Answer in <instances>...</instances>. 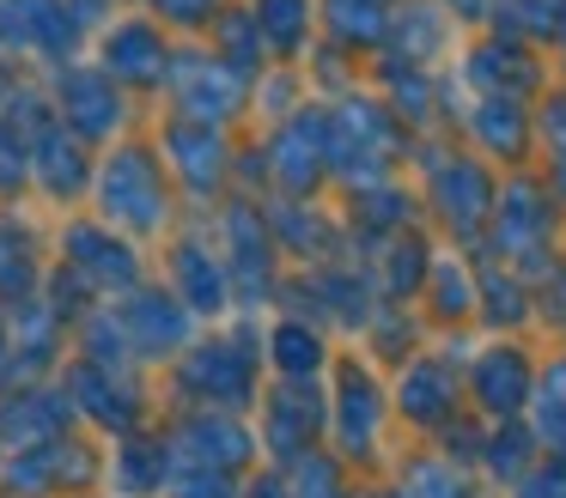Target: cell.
<instances>
[{
	"instance_id": "obj_48",
	"label": "cell",
	"mask_w": 566,
	"mask_h": 498,
	"mask_svg": "<svg viewBox=\"0 0 566 498\" xmlns=\"http://www.w3.org/2000/svg\"><path fill=\"white\" fill-rule=\"evenodd\" d=\"M67 7H74V12H80V24H92V12H98V7H104V0H67Z\"/></svg>"
},
{
	"instance_id": "obj_21",
	"label": "cell",
	"mask_w": 566,
	"mask_h": 498,
	"mask_svg": "<svg viewBox=\"0 0 566 498\" xmlns=\"http://www.w3.org/2000/svg\"><path fill=\"white\" fill-rule=\"evenodd\" d=\"M451 36H457V19L439 0H396L384 55H402V61H415V67H427V61H439L444 49H451Z\"/></svg>"
},
{
	"instance_id": "obj_4",
	"label": "cell",
	"mask_w": 566,
	"mask_h": 498,
	"mask_svg": "<svg viewBox=\"0 0 566 498\" xmlns=\"http://www.w3.org/2000/svg\"><path fill=\"white\" fill-rule=\"evenodd\" d=\"M329 177V104H305L269 134V182L293 201H311Z\"/></svg>"
},
{
	"instance_id": "obj_28",
	"label": "cell",
	"mask_w": 566,
	"mask_h": 498,
	"mask_svg": "<svg viewBox=\"0 0 566 498\" xmlns=\"http://www.w3.org/2000/svg\"><path fill=\"white\" fill-rule=\"evenodd\" d=\"M269 364L281 371V383H317L323 364H329V340L305 316H281L269 328Z\"/></svg>"
},
{
	"instance_id": "obj_10",
	"label": "cell",
	"mask_w": 566,
	"mask_h": 498,
	"mask_svg": "<svg viewBox=\"0 0 566 498\" xmlns=\"http://www.w3.org/2000/svg\"><path fill=\"white\" fill-rule=\"evenodd\" d=\"M384 413H390V395H384V383L371 377V364H366V359H342V364H335V407H329V425H335V437H342L347 456H366V449L378 444Z\"/></svg>"
},
{
	"instance_id": "obj_51",
	"label": "cell",
	"mask_w": 566,
	"mask_h": 498,
	"mask_svg": "<svg viewBox=\"0 0 566 498\" xmlns=\"http://www.w3.org/2000/svg\"><path fill=\"white\" fill-rule=\"evenodd\" d=\"M560 36H566V24H560Z\"/></svg>"
},
{
	"instance_id": "obj_45",
	"label": "cell",
	"mask_w": 566,
	"mask_h": 498,
	"mask_svg": "<svg viewBox=\"0 0 566 498\" xmlns=\"http://www.w3.org/2000/svg\"><path fill=\"white\" fill-rule=\"evenodd\" d=\"M159 19H171V24H184V31H196V24H213L220 19V0H147Z\"/></svg>"
},
{
	"instance_id": "obj_29",
	"label": "cell",
	"mask_w": 566,
	"mask_h": 498,
	"mask_svg": "<svg viewBox=\"0 0 566 498\" xmlns=\"http://www.w3.org/2000/svg\"><path fill=\"white\" fill-rule=\"evenodd\" d=\"M378 97L390 104V116L402 121V128H427V121L439 116V85L427 80V67H415V61H402V55L378 61Z\"/></svg>"
},
{
	"instance_id": "obj_16",
	"label": "cell",
	"mask_w": 566,
	"mask_h": 498,
	"mask_svg": "<svg viewBox=\"0 0 566 498\" xmlns=\"http://www.w3.org/2000/svg\"><path fill=\"white\" fill-rule=\"evenodd\" d=\"M457 80L475 85V97H524L536 85V61L524 55V43L512 36H481L475 49H463Z\"/></svg>"
},
{
	"instance_id": "obj_5",
	"label": "cell",
	"mask_w": 566,
	"mask_h": 498,
	"mask_svg": "<svg viewBox=\"0 0 566 498\" xmlns=\"http://www.w3.org/2000/svg\"><path fill=\"white\" fill-rule=\"evenodd\" d=\"M220 237H226V274H232V298L244 304V310H262L269 298H281V279H274V225L269 213H256V206H226L220 219Z\"/></svg>"
},
{
	"instance_id": "obj_30",
	"label": "cell",
	"mask_w": 566,
	"mask_h": 498,
	"mask_svg": "<svg viewBox=\"0 0 566 498\" xmlns=\"http://www.w3.org/2000/svg\"><path fill=\"white\" fill-rule=\"evenodd\" d=\"M67 401L86 407L92 420H104V425H135V407H140L128 377L104 371V364H92V359H80L74 371H67Z\"/></svg>"
},
{
	"instance_id": "obj_39",
	"label": "cell",
	"mask_w": 566,
	"mask_h": 498,
	"mask_svg": "<svg viewBox=\"0 0 566 498\" xmlns=\"http://www.w3.org/2000/svg\"><path fill=\"white\" fill-rule=\"evenodd\" d=\"M256 31L274 55H298L311 43V0H256Z\"/></svg>"
},
{
	"instance_id": "obj_43",
	"label": "cell",
	"mask_w": 566,
	"mask_h": 498,
	"mask_svg": "<svg viewBox=\"0 0 566 498\" xmlns=\"http://www.w3.org/2000/svg\"><path fill=\"white\" fill-rule=\"evenodd\" d=\"M171 498H238V486L226 480L220 468H184V462H171Z\"/></svg>"
},
{
	"instance_id": "obj_18",
	"label": "cell",
	"mask_w": 566,
	"mask_h": 498,
	"mask_svg": "<svg viewBox=\"0 0 566 498\" xmlns=\"http://www.w3.org/2000/svg\"><path fill=\"white\" fill-rule=\"evenodd\" d=\"M469 395H475L481 413L512 420V413L530 401V352L505 347V340L488 347V352H475V364H469Z\"/></svg>"
},
{
	"instance_id": "obj_38",
	"label": "cell",
	"mask_w": 566,
	"mask_h": 498,
	"mask_svg": "<svg viewBox=\"0 0 566 498\" xmlns=\"http://www.w3.org/2000/svg\"><path fill=\"white\" fill-rule=\"evenodd\" d=\"M213 43H220V61L226 67H238L250 85H256V73H262V31H256V12H220L213 19Z\"/></svg>"
},
{
	"instance_id": "obj_14",
	"label": "cell",
	"mask_w": 566,
	"mask_h": 498,
	"mask_svg": "<svg viewBox=\"0 0 566 498\" xmlns=\"http://www.w3.org/2000/svg\"><path fill=\"white\" fill-rule=\"evenodd\" d=\"M457 401H463V383H457V364L439 359V352H420V359L402 364V383H396V407L415 425H451Z\"/></svg>"
},
{
	"instance_id": "obj_31",
	"label": "cell",
	"mask_w": 566,
	"mask_h": 498,
	"mask_svg": "<svg viewBox=\"0 0 566 498\" xmlns=\"http://www.w3.org/2000/svg\"><path fill=\"white\" fill-rule=\"evenodd\" d=\"M475 316H488L493 328H517L530 316V292H524V274L500 255H481L475 262Z\"/></svg>"
},
{
	"instance_id": "obj_1",
	"label": "cell",
	"mask_w": 566,
	"mask_h": 498,
	"mask_svg": "<svg viewBox=\"0 0 566 498\" xmlns=\"http://www.w3.org/2000/svg\"><path fill=\"white\" fill-rule=\"evenodd\" d=\"M402 152H408L402 121H396L390 104L371 97L366 85H354L347 97L329 104V177H342L347 189L390 182V165Z\"/></svg>"
},
{
	"instance_id": "obj_41",
	"label": "cell",
	"mask_w": 566,
	"mask_h": 498,
	"mask_svg": "<svg viewBox=\"0 0 566 498\" xmlns=\"http://www.w3.org/2000/svg\"><path fill=\"white\" fill-rule=\"evenodd\" d=\"M116 474H123L128 492H153V486H165V474H171V456H165V444H128L123 456H116Z\"/></svg>"
},
{
	"instance_id": "obj_49",
	"label": "cell",
	"mask_w": 566,
	"mask_h": 498,
	"mask_svg": "<svg viewBox=\"0 0 566 498\" xmlns=\"http://www.w3.org/2000/svg\"><path fill=\"white\" fill-rule=\"evenodd\" d=\"M250 498H286V486H281V480H262V486H256V492H250Z\"/></svg>"
},
{
	"instance_id": "obj_42",
	"label": "cell",
	"mask_w": 566,
	"mask_h": 498,
	"mask_svg": "<svg viewBox=\"0 0 566 498\" xmlns=\"http://www.w3.org/2000/svg\"><path fill=\"white\" fill-rule=\"evenodd\" d=\"M408 492L415 498H469L463 480H457V468H444V462L420 456L415 468H408Z\"/></svg>"
},
{
	"instance_id": "obj_15",
	"label": "cell",
	"mask_w": 566,
	"mask_h": 498,
	"mask_svg": "<svg viewBox=\"0 0 566 498\" xmlns=\"http://www.w3.org/2000/svg\"><path fill=\"white\" fill-rule=\"evenodd\" d=\"M329 425V401H323L317 383H281L269 395V449L281 462L311 456V437Z\"/></svg>"
},
{
	"instance_id": "obj_27",
	"label": "cell",
	"mask_w": 566,
	"mask_h": 498,
	"mask_svg": "<svg viewBox=\"0 0 566 498\" xmlns=\"http://www.w3.org/2000/svg\"><path fill=\"white\" fill-rule=\"evenodd\" d=\"M427 274H432V243L420 237V225H415V231H402V237H390L378 255H371V279H378L384 304H408V298H420Z\"/></svg>"
},
{
	"instance_id": "obj_9",
	"label": "cell",
	"mask_w": 566,
	"mask_h": 498,
	"mask_svg": "<svg viewBox=\"0 0 566 498\" xmlns=\"http://www.w3.org/2000/svg\"><path fill=\"white\" fill-rule=\"evenodd\" d=\"M62 255L86 286H104V292H135L140 286V255L128 237H116V225L74 219V225L62 231Z\"/></svg>"
},
{
	"instance_id": "obj_44",
	"label": "cell",
	"mask_w": 566,
	"mask_h": 498,
	"mask_svg": "<svg viewBox=\"0 0 566 498\" xmlns=\"http://www.w3.org/2000/svg\"><path fill=\"white\" fill-rule=\"evenodd\" d=\"M536 121H542V140H548V158H554V194H566V97H548Z\"/></svg>"
},
{
	"instance_id": "obj_8",
	"label": "cell",
	"mask_w": 566,
	"mask_h": 498,
	"mask_svg": "<svg viewBox=\"0 0 566 498\" xmlns=\"http://www.w3.org/2000/svg\"><path fill=\"white\" fill-rule=\"evenodd\" d=\"M177 383H184V395H196L201 407H213V413L244 407V401L256 395V352H250V335L196 347L184 359V371H177Z\"/></svg>"
},
{
	"instance_id": "obj_37",
	"label": "cell",
	"mask_w": 566,
	"mask_h": 498,
	"mask_svg": "<svg viewBox=\"0 0 566 498\" xmlns=\"http://www.w3.org/2000/svg\"><path fill=\"white\" fill-rule=\"evenodd\" d=\"M488 19H493V36H512V43H524V36H548L566 24V7L560 0H488Z\"/></svg>"
},
{
	"instance_id": "obj_24",
	"label": "cell",
	"mask_w": 566,
	"mask_h": 498,
	"mask_svg": "<svg viewBox=\"0 0 566 498\" xmlns=\"http://www.w3.org/2000/svg\"><path fill=\"white\" fill-rule=\"evenodd\" d=\"M415 213H420L415 189H402V182H371V189H354L347 231H354V237H371V255H378L390 237L415 231Z\"/></svg>"
},
{
	"instance_id": "obj_34",
	"label": "cell",
	"mask_w": 566,
	"mask_h": 498,
	"mask_svg": "<svg viewBox=\"0 0 566 498\" xmlns=\"http://www.w3.org/2000/svg\"><path fill=\"white\" fill-rule=\"evenodd\" d=\"M67 395H50V389H31V395H13L7 407H0V432L19 437V444H31V437H55L67 425Z\"/></svg>"
},
{
	"instance_id": "obj_26",
	"label": "cell",
	"mask_w": 566,
	"mask_h": 498,
	"mask_svg": "<svg viewBox=\"0 0 566 498\" xmlns=\"http://www.w3.org/2000/svg\"><path fill=\"white\" fill-rule=\"evenodd\" d=\"M86 177H92L86 170V140L55 121V128L31 146V182H43V194H55V201H74V194L86 189Z\"/></svg>"
},
{
	"instance_id": "obj_11",
	"label": "cell",
	"mask_w": 566,
	"mask_h": 498,
	"mask_svg": "<svg viewBox=\"0 0 566 498\" xmlns=\"http://www.w3.org/2000/svg\"><path fill=\"white\" fill-rule=\"evenodd\" d=\"M55 116L80 140H111L123 128V92L104 67H62L55 73Z\"/></svg>"
},
{
	"instance_id": "obj_22",
	"label": "cell",
	"mask_w": 566,
	"mask_h": 498,
	"mask_svg": "<svg viewBox=\"0 0 566 498\" xmlns=\"http://www.w3.org/2000/svg\"><path fill=\"white\" fill-rule=\"evenodd\" d=\"M244 456H250V432L238 420H226V413H196L171 437V462H184V468H220L226 474Z\"/></svg>"
},
{
	"instance_id": "obj_6",
	"label": "cell",
	"mask_w": 566,
	"mask_h": 498,
	"mask_svg": "<svg viewBox=\"0 0 566 498\" xmlns=\"http://www.w3.org/2000/svg\"><path fill=\"white\" fill-rule=\"evenodd\" d=\"M493 201H500V182L488 177V165L469 152H444L439 165L427 170V206L444 219L451 237H481L493 219Z\"/></svg>"
},
{
	"instance_id": "obj_46",
	"label": "cell",
	"mask_w": 566,
	"mask_h": 498,
	"mask_svg": "<svg viewBox=\"0 0 566 498\" xmlns=\"http://www.w3.org/2000/svg\"><path fill=\"white\" fill-rule=\"evenodd\" d=\"M19 182H31V146L0 134V189H19Z\"/></svg>"
},
{
	"instance_id": "obj_23",
	"label": "cell",
	"mask_w": 566,
	"mask_h": 498,
	"mask_svg": "<svg viewBox=\"0 0 566 498\" xmlns=\"http://www.w3.org/2000/svg\"><path fill=\"white\" fill-rule=\"evenodd\" d=\"M457 128H463L488 158H524V146H530V104H524V97H475Z\"/></svg>"
},
{
	"instance_id": "obj_50",
	"label": "cell",
	"mask_w": 566,
	"mask_h": 498,
	"mask_svg": "<svg viewBox=\"0 0 566 498\" xmlns=\"http://www.w3.org/2000/svg\"><path fill=\"white\" fill-rule=\"evenodd\" d=\"M7 359H13V335H7V322H0V371H7Z\"/></svg>"
},
{
	"instance_id": "obj_20",
	"label": "cell",
	"mask_w": 566,
	"mask_h": 498,
	"mask_svg": "<svg viewBox=\"0 0 566 498\" xmlns=\"http://www.w3.org/2000/svg\"><path fill=\"white\" fill-rule=\"evenodd\" d=\"M171 292L196 316H220L226 304H232V274H226V255H213L208 243L184 237L171 250Z\"/></svg>"
},
{
	"instance_id": "obj_19",
	"label": "cell",
	"mask_w": 566,
	"mask_h": 498,
	"mask_svg": "<svg viewBox=\"0 0 566 498\" xmlns=\"http://www.w3.org/2000/svg\"><path fill=\"white\" fill-rule=\"evenodd\" d=\"M104 73H111L116 85H165L171 49H165V36L153 31L147 19H123V24L104 31Z\"/></svg>"
},
{
	"instance_id": "obj_7",
	"label": "cell",
	"mask_w": 566,
	"mask_h": 498,
	"mask_svg": "<svg viewBox=\"0 0 566 498\" xmlns=\"http://www.w3.org/2000/svg\"><path fill=\"white\" fill-rule=\"evenodd\" d=\"M165 85H171V97H177V116L208 121V128L232 121L238 109L250 104V80L238 67H226L220 55H171Z\"/></svg>"
},
{
	"instance_id": "obj_47",
	"label": "cell",
	"mask_w": 566,
	"mask_h": 498,
	"mask_svg": "<svg viewBox=\"0 0 566 498\" xmlns=\"http://www.w3.org/2000/svg\"><path fill=\"white\" fill-rule=\"evenodd\" d=\"M439 7L451 12L457 24H463V19H488V0H439Z\"/></svg>"
},
{
	"instance_id": "obj_3",
	"label": "cell",
	"mask_w": 566,
	"mask_h": 498,
	"mask_svg": "<svg viewBox=\"0 0 566 498\" xmlns=\"http://www.w3.org/2000/svg\"><path fill=\"white\" fill-rule=\"evenodd\" d=\"M98 206L116 231H159L165 225V177L147 146H116L98 170Z\"/></svg>"
},
{
	"instance_id": "obj_17",
	"label": "cell",
	"mask_w": 566,
	"mask_h": 498,
	"mask_svg": "<svg viewBox=\"0 0 566 498\" xmlns=\"http://www.w3.org/2000/svg\"><path fill=\"white\" fill-rule=\"evenodd\" d=\"M165 158H171V170L196 194H213L226 177H232V146H226L220 128H208V121H184V116H177L171 128H165Z\"/></svg>"
},
{
	"instance_id": "obj_35",
	"label": "cell",
	"mask_w": 566,
	"mask_h": 498,
	"mask_svg": "<svg viewBox=\"0 0 566 498\" xmlns=\"http://www.w3.org/2000/svg\"><path fill=\"white\" fill-rule=\"evenodd\" d=\"M38 292V243L19 219H0V304H25Z\"/></svg>"
},
{
	"instance_id": "obj_25",
	"label": "cell",
	"mask_w": 566,
	"mask_h": 498,
	"mask_svg": "<svg viewBox=\"0 0 566 498\" xmlns=\"http://www.w3.org/2000/svg\"><path fill=\"white\" fill-rule=\"evenodd\" d=\"M269 225H274V243H281L286 255H298V262H311V267H323L335 255V243H342L335 219L317 213L311 201H293V194L269 206Z\"/></svg>"
},
{
	"instance_id": "obj_2",
	"label": "cell",
	"mask_w": 566,
	"mask_h": 498,
	"mask_svg": "<svg viewBox=\"0 0 566 498\" xmlns=\"http://www.w3.org/2000/svg\"><path fill=\"white\" fill-rule=\"evenodd\" d=\"M554 194H542L530 177H512L493 201V255L512 262L517 274H548V237H554Z\"/></svg>"
},
{
	"instance_id": "obj_13",
	"label": "cell",
	"mask_w": 566,
	"mask_h": 498,
	"mask_svg": "<svg viewBox=\"0 0 566 498\" xmlns=\"http://www.w3.org/2000/svg\"><path fill=\"white\" fill-rule=\"evenodd\" d=\"M123 328L128 340H135V352H147V359H165V352L189 347V304L177 298V292H153V286H135L123 298Z\"/></svg>"
},
{
	"instance_id": "obj_32",
	"label": "cell",
	"mask_w": 566,
	"mask_h": 498,
	"mask_svg": "<svg viewBox=\"0 0 566 498\" xmlns=\"http://www.w3.org/2000/svg\"><path fill=\"white\" fill-rule=\"evenodd\" d=\"M390 12L384 0H323V31L342 49H384L390 43Z\"/></svg>"
},
{
	"instance_id": "obj_33",
	"label": "cell",
	"mask_w": 566,
	"mask_h": 498,
	"mask_svg": "<svg viewBox=\"0 0 566 498\" xmlns=\"http://www.w3.org/2000/svg\"><path fill=\"white\" fill-rule=\"evenodd\" d=\"M420 298H427V310L439 322H469L475 316V267L463 255H432V274L420 286Z\"/></svg>"
},
{
	"instance_id": "obj_12",
	"label": "cell",
	"mask_w": 566,
	"mask_h": 498,
	"mask_svg": "<svg viewBox=\"0 0 566 498\" xmlns=\"http://www.w3.org/2000/svg\"><path fill=\"white\" fill-rule=\"evenodd\" d=\"M80 12L67 0H0V43L13 49H43V55L67 61V49L80 43Z\"/></svg>"
},
{
	"instance_id": "obj_36",
	"label": "cell",
	"mask_w": 566,
	"mask_h": 498,
	"mask_svg": "<svg viewBox=\"0 0 566 498\" xmlns=\"http://www.w3.org/2000/svg\"><path fill=\"white\" fill-rule=\"evenodd\" d=\"M366 340L378 364H408V359H420V316L402 310V304H378L366 322Z\"/></svg>"
},
{
	"instance_id": "obj_40",
	"label": "cell",
	"mask_w": 566,
	"mask_h": 498,
	"mask_svg": "<svg viewBox=\"0 0 566 498\" xmlns=\"http://www.w3.org/2000/svg\"><path fill=\"white\" fill-rule=\"evenodd\" d=\"M80 340H86V359H92V364H104V371H123V377H128V364H135V340H128V328H123V316H116V310L86 316Z\"/></svg>"
}]
</instances>
